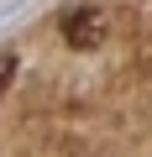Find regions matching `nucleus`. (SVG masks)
<instances>
[{
    "label": "nucleus",
    "instance_id": "obj_2",
    "mask_svg": "<svg viewBox=\"0 0 152 157\" xmlns=\"http://www.w3.org/2000/svg\"><path fill=\"white\" fill-rule=\"evenodd\" d=\"M11 78H16V58H11V52H0V94L11 89Z\"/></svg>",
    "mask_w": 152,
    "mask_h": 157
},
{
    "label": "nucleus",
    "instance_id": "obj_1",
    "mask_svg": "<svg viewBox=\"0 0 152 157\" xmlns=\"http://www.w3.org/2000/svg\"><path fill=\"white\" fill-rule=\"evenodd\" d=\"M105 11H95V6H79V11H68L63 16V42L73 47V52H95L100 42H105Z\"/></svg>",
    "mask_w": 152,
    "mask_h": 157
}]
</instances>
